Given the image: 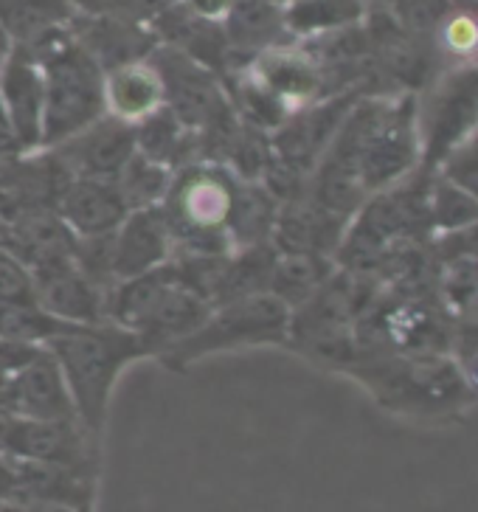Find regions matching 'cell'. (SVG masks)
Returning <instances> with one entry per match:
<instances>
[{
	"label": "cell",
	"mask_w": 478,
	"mask_h": 512,
	"mask_svg": "<svg viewBox=\"0 0 478 512\" xmlns=\"http://www.w3.org/2000/svg\"><path fill=\"white\" fill-rule=\"evenodd\" d=\"M45 349L68 383L76 420L93 442H99L119 377L130 363L147 358V349L116 321L65 324L45 341Z\"/></svg>",
	"instance_id": "6da1fadb"
},
{
	"label": "cell",
	"mask_w": 478,
	"mask_h": 512,
	"mask_svg": "<svg viewBox=\"0 0 478 512\" xmlns=\"http://www.w3.org/2000/svg\"><path fill=\"white\" fill-rule=\"evenodd\" d=\"M209 313L211 304L183 285L172 259L155 271L121 279L107 293V321L133 332L147 349V358H161L192 335Z\"/></svg>",
	"instance_id": "7a4b0ae2"
},
{
	"label": "cell",
	"mask_w": 478,
	"mask_h": 512,
	"mask_svg": "<svg viewBox=\"0 0 478 512\" xmlns=\"http://www.w3.org/2000/svg\"><path fill=\"white\" fill-rule=\"evenodd\" d=\"M23 48H29L43 68V150L68 141L105 116V71L76 43L71 31H51L34 46Z\"/></svg>",
	"instance_id": "3957f363"
},
{
	"label": "cell",
	"mask_w": 478,
	"mask_h": 512,
	"mask_svg": "<svg viewBox=\"0 0 478 512\" xmlns=\"http://www.w3.org/2000/svg\"><path fill=\"white\" fill-rule=\"evenodd\" d=\"M290 321H293V310L273 293L231 299V302L211 307L206 321L175 347L166 349L158 361L164 363L166 369L183 372L192 363L203 361L209 355H220V352L287 344Z\"/></svg>",
	"instance_id": "277c9868"
},
{
	"label": "cell",
	"mask_w": 478,
	"mask_h": 512,
	"mask_svg": "<svg viewBox=\"0 0 478 512\" xmlns=\"http://www.w3.org/2000/svg\"><path fill=\"white\" fill-rule=\"evenodd\" d=\"M419 166L439 169L464 138L478 130V65H456L417 102Z\"/></svg>",
	"instance_id": "5b68a950"
},
{
	"label": "cell",
	"mask_w": 478,
	"mask_h": 512,
	"mask_svg": "<svg viewBox=\"0 0 478 512\" xmlns=\"http://www.w3.org/2000/svg\"><path fill=\"white\" fill-rule=\"evenodd\" d=\"M0 107L20 155L43 150L45 79L29 48L9 46L0 62Z\"/></svg>",
	"instance_id": "8992f818"
},
{
	"label": "cell",
	"mask_w": 478,
	"mask_h": 512,
	"mask_svg": "<svg viewBox=\"0 0 478 512\" xmlns=\"http://www.w3.org/2000/svg\"><path fill=\"white\" fill-rule=\"evenodd\" d=\"M0 408L12 411L23 420H76L68 383L45 347L31 349L29 355L9 372Z\"/></svg>",
	"instance_id": "52a82bcc"
},
{
	"label": "cell",
	"mask_w": 478,
	"mask_h": 512,
	"mask_svg": "<svg viewBox=\"0 0 478 512\" xmlns=\"http://www.w3.org/2000/svg\"><path fill=\"white\" fill-rule=\"evenodd\" d=\"M48 152L57 155L74 178H102V181H116L119 172L127 166L138 147H135V124L130 121L102 116L90 127L79 130L76 136L62 141Z\"/></svg>",
	"instance_id": "ba28073f"
},
{
	"label": "cell",
	"mask_w": 478,
	"mask_h": 512,
	"mask_svg": "<svg viewBox=\"0 0 478 512\" xmlns=\"http://www.w3.org/2000/svg\"><path fill=\"white\" fill-rule=\"evenodd\" d=\"M34 273V296L51 318L62 324H99L107 321V293L90 282L71 259L43 265Z\"/></svg>",
	"instance_id": "9c48e42d"
},
{
	"label": "cell",
	"mask_w": 478,
	"mask_h": 512,
	"mask_svg": "<svg viewBox=\"0 0 478 512\" xmlns=\"http://www.w3.org/2000/svg\"><path fill=\"white\" fill-rule=\"evenodd\" d=\"M68 31L102 71L119 68L127 62L147 60L152 51L161 46L150 26H144V23L113 15H90V12H79V9L71 17Z\"/></svg>",
	"instance_id": "30bf717a"
},
{
	"label": "cell",
	"mask_w": 478,
	"mask_h": 512,
	"mask_svg": "<svg viewBox=\"0 0 478 512\" xmlns=\"http://www.w3.org/2000/svg\"><path fill=\"white\" fill-rule=\"evenodd\" d=\"M245 71L293 110L329 96L324 71L299 43H287V46L268 48L256 54L254 60L245 65Z\"/></svg>",
	"instance_id": "8fae6325"
},
{
	"label": "cell",
	"mask_w": 478,
	"mask_h": 512,
	"mask_svg": "<svg viewBox=\"0 0 478 512\" xmlns=\"http://www.w3.org/2000/svg\"><path fill=\"white\" fill-rule=\"evenodd\" d=\"M110 248H113L116 282L166 265L175 248H172V231L166 223L164 209L152 206V209L130 211L121 220V226L110 234Z\"/></svg>",
	"instance_id": "7c38bea8"
},
{
	"label": "cell",
	"mask_w": 478,
	"mask_h": 512,
	"mask_svg": "<svg viewBox=\"0 0 478 512\" xmlns=\"http://www.w3.org/2000/svg\"><path fill=\"white\" fill-rule=\"evenodd\" d=\"M57 214L74 231L76 240L102 237L121 226L130 214L116 181L102 178H71L57 200Z\"/></svg>",
	"instance_id": "4fadbf2b"
},
{
	"label": "cell",
	"mask_w": 478,
	"mask_h": 512,
	"mask_svg": "<svg viewBox=\"0 0 478 512\" xmlns=\"http://www.w3.org/2000/svg\"><path fill=\"white\" fill-rule=\"evenodd\" d=\"M0 245L23 259L31 271L71 259L76 248V237L71 228L62 223L57 209H34L20 214L9 223H0Z\"/></svg>",
	"instance_id": "5bb4252c"
},
{
	"label": "cell",
	"mask_w": 478,
	"mask_h": 512,
	"mask_svg": "<svg viewBox=\"0 0 478 512\" xmlns=\"http://www.w3.org/2000/svg\"><path fill=\"white\" fill-rule=\"evenodd\" d=\"M223 29L231 48V71L245 68L268 48L296 43L284 29L282 6L270 0H234L223 17Z\"/></svg>",
	"instance_id": "9a60e30c"
},
{
	"label": "cell",
	"mask_w": 478,
	"mask_h": 512,
	"mask_svg": "<svg viewBox=\"0 0 478 512\" xmlns=\"http://www.w3.org/2000/svg\"><path fill=\"white\" fill-rule=\"evenodd\" d=\"M161 107H164V79L150 57L105 71L107 116L138 124Z\"/></svg>",
	"instance_id": "2e32d148"
},
{
	"label": "cell",
	"mask_w": 478,
	"mask_h": 512,
	"mask_svg": "<svg viewBox=\"0 0 478 512\" xmlns=\"http://www.w3.org/2000/svg\"><path fill=\"white\" fill-rule=\"evenodd\" d=\"M135 147L144 158H150L172 172H178L180 166L200 161L197 133L189 130L169 107H161L135 124Z\"/></svg>",
	"instance_id": "e0dca14e"
},
{
	"label": "cell",
	"mask_w": 478,
	"mask_h": 512,
	"mask_svg": "<svg viewBox=\"0 0 478 512\" xmlns=\"http://www.w3.org/2000/svg\"><path fill=\"white\" fill-rule=\"evenodd\" d=\"M276 214H279V200L270 195L262 183L237 181L231 211H228V223H225L231 251L270 242Z\"/></svg>",
	"instance_id": "ac0fdd59"
},
{
	"label": "cell",
	"mask_w": 478,
	"mask_h": 512,
	"mask_svg": "<svg viewBox=\"0 0 478 512\" xmlns=\"http://www.w3.org/2000/svg\"><path fill=\"white\" fill-rule=\"evenodd\" d=\"M74 15L71 0H0V29L12 46H34L45 34L68 29Z\"/></svg>",
	"instance_id": "d6986e66"
},
{
	"label": "cell",
	"mask_w": 478,
	"mask_h": 512,
	"mask_svg": "<svg viewBox=\"0 0 478 512\" xmlns=\"http://www.w3.org/2000/svg\"><path fill=\"white\" fill-rule=\"evenodd\" d=\"M338 271L335 256L327 254H276L268 279V293L282 299L290 310L310 302L329 276Z\"/></svg>",
	"instance_id": "ffe728a7"
},
{
	"label": "cell",
	"mask_w": 478,
	"mask_h": 512,
	"mask_svg": "<svg viewBox=\"0 0 478 512\" xmlns=\"http://www.w3.org/2000/svg\"><path fill=\"white\" fill-rule=\"evenodd\" d=\"M284 29L299 43L366 20V0H293L282 9Z\"/></svg>",
	"instance_id": "44dd1931"
},
{
	"label": "cell",
	"mask_w": 478,
	"mask_h": 512,
	"mask_svg": "<svg viewBox=\"0 0 478 512\" xmlns=\"http://www.w3.org/2000/svg\"><path fill=\"white\" fill-rule=\"evenodd\" d=\"M428 209H431V228L436 234H459L464 228L478 223V200L459 183L445 178L442 172L431 175V192H428Z\"/></svg>",
	"instance_id": "7402d4cb"
},
{
	"label": "cell",
	"mask_w": 478,
	"mask_h": 512,
	"mask_svg": "<svg viewBox=\"0 0 478 512\" xmlns=\"http://www.w3.org/2000/svg\"><path fill=\"white\" fill-rule=\"evenodd\" d=\"M172 169L155 164L150 158H144L141 152H135L133 158L127 161V166L119 172L116 186H119L121 197L127 203V209H152L164 203L169 183H172Z\"/></svg>",
	"instance_id": "603a6c76"
},
{
	"label": "cell",
	"mask_w": 478,
	"mask_h": 512,
	"mask_svg": "<svg viewBox=\"0 0 478 512\" xmlns=\"http://www.w3.org/2000/svg\"><path fill=\"white\" fill-rule=\"evenodd\" d=\"M60 327L65 324L48 316L40 304H0V341L6 344L45 347Z\"/></svg>",
	"instance_id": "cb8c5ba5"
},
{
	"label": "cell",
	"mask_w": 478,
	"mask_h": 512,
	"mask_svg": "<svg viewBox=\"0 0 478 512\" xmlns=\"http://www.w3.org/2000/svg\"><path fill=\"white\" fill-rule=\"evenodd\" d=\"M439 54L459 65H470L478 57V12H453L434 31Z\"/></svg>",
	"instance_id": "d4e9b609"
},
{
	"label": "cell",
	"mask_w": 478,
	"mask_h": 512,
	"mask_svg": "<svg viewBox=\"0 0 478 512\" xmlns=\"http://www.w3.org/2000/svg\"><path fill=\"white\" fill-rule=\"evenodd\" d=\"M0 304H37L34 273L12 251L0 245Z\"/></svg>",
	"instance_id": "484cf974"
},
{
	"label": "cell",
	"mask_w": 478,
	"mask_h": 512,
	"mask_svg": "<svg viewBox=\"0 0 478 512\" xmlns=\"http://www.w3.org/2000/svg\"><path fill=\"white\" fill-rule=\"evenodd\" d=\"M79 12H90V15H113L124 17V20H135L150 26L155 17L164 9H169L175 0H71Z\"/></svg>",
	"instance_id": "4316f807"
},
{
	"label": "cell",
	"mask_w": 478,
	"mask_h": 512,
	"mask_svg": "<svg viewBox=\"0 0 478 512\" xmlns=\"http://www.w3.org/2000/svg\"><path fill=\"white\" fill-rule=\"evenodd\" d=\"M436 172H442L445 178L459 183L462 189H467L478 200V130L473 136L464 138L462 144L439 164Z\"/></svg>",
	"instance_id": "83f0119b"
},
{
	"label": "cell",
	"mask_w": 478,
	"mask_h": 512,
	"mask_svg": "<svg viewBox=\"0 0 478 512\" xmlns=\"http://www.w3.org/2000/svg\"><path fill=\"white\" fill-rule=\"evenodd\" d=\"M186 9H192L195 15L209 17V20H223L231 9L234 0H180Z\"/></svg>",
	"instance_id": "f1b7e54d"
},
{
	"label": "cell",
	"mask_w": 478,
	"mask_h": 512,
	"mask_svg": "<svg viewBox=\"0 0 478 512\" xmlns=\"http://www.w3.org/2000/svg\"><path fill=\"white\" fill-rule=\"evenodd\" d=\"M20 507H23V512H88L85 507L54 501V498H26Z\"/></svg>",
	"instance_id": "f546056e"
},
{
	"label": "cell",
	"mask_w": 478,
	"mask_h": 512,
	"mask_svg": "<svg viewBox=\"0 0 478 512\" xmlns=\"http://www.w3.org/2000/svg\"><path fill=\"white\" fill-rule=\"evenodd\" d=\"M15 138H12V130H9V121L3 116V107H0V158H17Z\"/></svg>",
	"instance_id": "4dcf8cb0"
}]
</instances>
